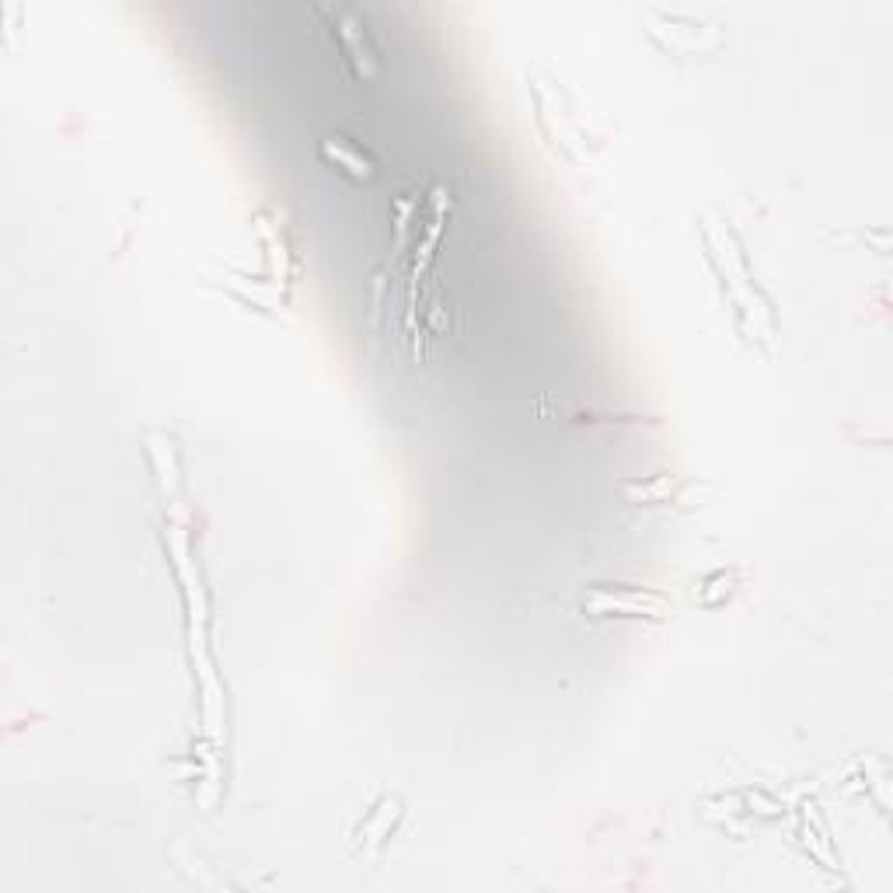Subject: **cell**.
I'll return each mask as SVG.
<instances>
[{"instance_id":"2","label":"cell","mask_w":893,"mask_h":893,"mask_svg":"<svg viewBox=\"0 0 893 893\" xmlns=\"http://www.w3.org/2000/svg\"><path fill=\"white\" fill-rule=\"evenodd\" d=\"M339 39H342V49L345 56L353 63V74L356 77H374L377 74V53L367 42V32L360 28V18L353 11H339Z\"/></svg>"},{"instance_id":"1","label":"cell","mask_w":893,"mask_h":893,"mask_svg":"<svg viewBox=\"0 0 893 893\" xmlns=\"http://www.w3.org/2000/svg\"><path fill=\"white\" fill-rule=\"evenodd\" d=\"M583 604L598 615H621V618H659L664 615V598L659 593H636V590H590Z\"/></svg>"},{"instance_id":"4","label":"cell","mask_w":893,"mask_h":893,"mask_svg":"<svg viewBox=\"0 0 893 893\" xmlns=\"http://www.w3.org/2000/svg\"><path fill=\"white\" fill-rule=\"evenodd\" d=\"M670 489H674V478L670 475H659V478H653V482H625L621 486V492L625 495H632V500H642V503H659V500H667L670 495Z\"/></svg>"},{"instance_id":"3","label":"cell","mask_w":893,"mask_h":893,"mask_svg":"<svg viewBox=\"0 0 893 893\" xmlns=\"http://www.w3.org/2000/svg\"><path fill=\"white\" fill-rule=\"evenodd\" d=\"M322 158L339 164V168L345 175H353V178H374V158L356 151V147H350L345 140H336V137L322 140Z\"/></svg>"}]
</instances>
